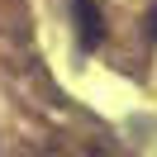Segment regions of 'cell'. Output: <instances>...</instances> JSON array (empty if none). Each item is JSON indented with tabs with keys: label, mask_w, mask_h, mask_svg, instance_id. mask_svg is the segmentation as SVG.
Instances as JSON below:
<instances>
[{
	"label": "cell",
	"mask_w": 157,
	"mask_h": 157,
	"mask_svg": "<svg viewBox=\"0 0 157 157\" xmlns=\"http://www.w3.org/2000/svg\"><path fill=\"white\" fill-rule=\"evenodd\" d=\"M71 14H76V38H81V48L90 52L100 38H105V14H100L95 0H71Z\"/></svg>",
	"instance_id": "6da1fadb"
}]
</instances>
